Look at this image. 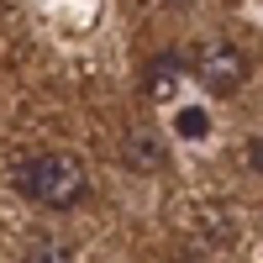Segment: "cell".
Wrapping results in <instances>:
<instances>
[{
  "label": "cell",
  "instance_id": "cell-1",
  "mask_svg": "<svg viewBox=\"0 0 263 263\" xmlns=\"http://www.w3.org/2000/svg\"><path fill=\"white\" fill-rule=\"evenodd\" d=\"M16 190L27 195V200L37 205H79L84 200V190H90V174H84L79 163V153H37V158H27L16 168Z\"/></svg>",
  "mask_w": 263,
  "mask_h": 263
},
{
  "label": "cell",
  "instance_id": "cell-3",
  "mask_svg": "<svg viewBox=\"0 0 263 263\" xmlns=\"http://www.w3.org/2000/svg\"><path fill=\"white\" fill-rule=\"evenodd\" d=\"M179 79H184V63H179V53H158L147 63V74H142V90H147V100H174V90H179Z\"/></svg>",
  "mask_w": 263,
  "mask_h": 263
},
{
  "label": "cell",
  "instance_id": "cell-6",
  "mask_svg": "<svg viewBox=\"0 0 263 263\" xmlns=\"http://www.w3.org/2000/svg\"><path fill=\"white\" fill-rule=\"evenodd\" d=\"M179 132H184V137H205V116L200 111H184L179 116Z\"/></svg>",
  "mask_w": 263,
  "mask_h": 263
},
{
  "label": "cell",
  "instance_id": "cell-2",
  "mask_svg": "<svg viewBox=\"0 0 263 263\" xmlns=\"http://www.w3.org/2000/svg\"><path fill=\"white\" fill-rule=\"evenodd\" d=\"M195 74H200V84L211 95H232V90H242V79H248V58L232 48V42H205L200 53H195Z\"/></svg>",
  "mask_w": 263,
  "mask_h": 263
},
{
  "label": "cell",
  "instance_id": "cell-4",
  "mask_svg": "<svg viewBox=\"0 0 263 263\" xmlns=\"http://www.w3.org/2000/svg\"><path fill=\"white\" fill-rule=\"evenodd\" d=\"M126 168H137V174L163 168V142H158V137H142V132H132V137H126Z\"/></svg>",
  "mask_w": 263,
  "mask_h": 263
},
{
  "label": "cell",
  "instance_id": "cell-5",
  "mask_svg": "<svg viewBox=\"0 0 263 263\" xmlns=\"http://www.w3.org/2000/svg\"><path fill=\"white\" fill-rule=\"evenodd\" d=\"M21 263H74V258H69V253H63L58 242H42V248H32V253H27V258H21Z\"/></svg>",
  "mask_w": 263,
  "mask_h": 263
},
{
  "label": "cell",
  "instance_id": "cell-7",
  "mask_svg": "<svg viewBox=\"0 0 263 263\" xmlns=\"http://www.w3.org/2000/svg\"><path fill=\"white\" fill-rule=\"evenodd\" d=\"M248 153H253V168H258V174H263V137H258V142H253V147H248Z\"/></svg>",
  "mask_w": 263,
  "mask_h": 263
}]
</instances>
